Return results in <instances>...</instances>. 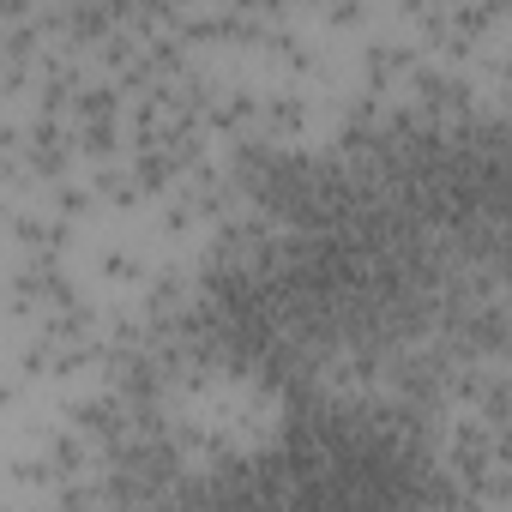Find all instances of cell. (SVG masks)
I'll use <instances>...</instances> for the list:
<instances>
[{"instance_id": "cell-1", "label": "cell", "mask_w": 512, "mask_h": 512, "mask_svg": "<svg viewBox=\"0 0 512 512\" xmlns=\"http://www.w3.org/2000/svg\"><path fill=\"white\" fill-rule=\"evenodd\" d=\"M284 386L247 362H199L169 392V434L217 464L260 458L284 440Z\"/></svg>"}]
</instances>
